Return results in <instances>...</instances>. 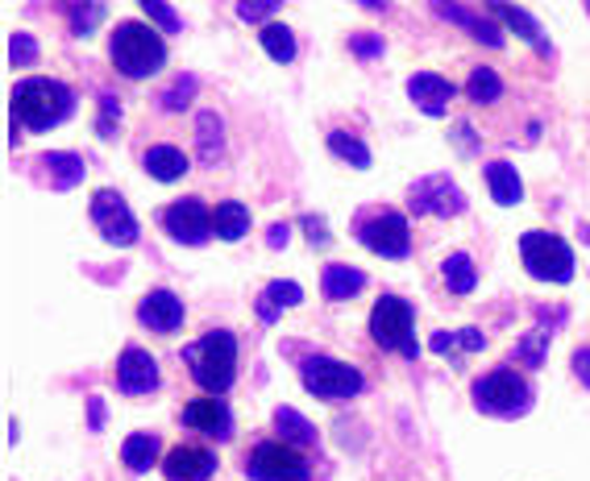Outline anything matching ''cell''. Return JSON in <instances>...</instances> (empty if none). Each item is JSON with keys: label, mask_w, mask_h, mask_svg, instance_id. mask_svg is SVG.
Listing matches in <instances>:
<instances>
[{"label": "cell", "mask_w": 590, "mask_h": 481, "mask_svg": "<svg viewBox=\"0 0 590 481\" xmlns=\"http://www.w3.org/2000/svg\"><path fill=\"white\" fill-rule=\"evenodd\" d=\"M9 109L22 121V129L29 134H47V129H59L63 121L75 116V92L63 84V79H47V75H29L22 79L13 96H9Z\"/></svg>", "instance_id": "1"}, {"label": "cell", "mask_w": 590, "mask_h": 481, "mask_svg": "<svg viewBox=\"0 0 590 481\" xmlns=\"http://www.w3.org/2000/svg\"><path fill=\"white\" fill-rule=\"evenodd\" d=\"M109 59L125 79H150L166 67L163 29L150 22H117L109 38Z\"/></svg>", "instance_id": "2"}, {"label": "cell", "mask_w": 590, "mask_h": 481, "mask_svg": "<svg viewBox=\"0 0 590 481\" xmlns=\"http://www.w3.org/2000/svg\"><path fill=\"white\" fill-rule=\"evenodd\" d=\"M184 362L204 394H225L237 382V337L229 328H213L200 341L184 344Z\"/></svg>", "instance_id": "3"}, {"label": "cell", "mask_w": 590, "mask_h": 481, "mask_svg": "<svg viewBox=\"0 0 590 481\" xmlns=\"http://www.w3.org/2000/svg\"><path fill=\"white\" fill-rule=\"evenodd\" d=\"M371 341L387 353H400L407 362L420 357V344H416V312L412 303L400 295H382L371 307Z\"/></svg>", "instance_id": "4"}, {"label": "cell", "mask_w": 590, "mask_h": 481, "mask_svg": "<svg viewBox=\"0 0 590 481\" xmlns=\"http://www.w3.org/2000/svg\"><path fill=\"white\" fill-rule=\"evenodd\" d=\"M519 262H524V270L537 282H557V287L574 282V250H569L566 237H557V232H524L519 237Z\"/></svg>", "instance_id": "5"}, {"label": "cell", "mask_w": 590, "mask_h": 481, "mask_svg": "<svg viewBox=\"0 0 590 481\" xmlns=\"http://www.w3.org/2000/svg\"><path fill=\"white\" fill-rule=\"evenodd\" d=\"M470 394L474 407L482 415H495V419H519V415H528V407H532V387L507 366L482 374Z\"/></svg>", "instance_id": "6"}, {"label": "cell", "mask_w": 590, "mask_h": 481, "mask_svg": "<svg viewBox=\"0 0 590 481\" xmlns=\"http://www.w3.org/2000/svg\"><path fill=\"white\" fill-rule=\"evenodd\" d=\"M300 382L321 403H346V398H357L362 387H366L362 369L350 366V362H337V357H325V353L307 357L304 366H300Z\"/></svg>", "instance_id": "7"}, {"label": "cell", "mask_w": 590, "mask_h": 481, "mask_svg": "<svg viewBox=\"0 0 590 481\" xmlns=\"http://www.w3.org/2000/svg\"><path fill=\"white\" fill-rule=\"evenodd\" d=\"M246 478L250 481H312L307 457L287 440H262L246 453Z\"/></svg>", "instance_id": "8"}, {"label": "cell", "mask_w": 590, "mask_h": 481, "mask_svg": "<svg viewBox=\"0 0 590 481\" xmlns=\"http://www.w3.org/2000/svg\"><path fill=\"white\" fill-rule=\"evenodd\" d=\"M92 225L96 232L109 241V245H121V250H129V245H138V216H134V207L125 204V195L113 191V187H104V191H96L92 195Z\"/></svg>", "instance_id": "9"}, {"label": "cell", "mask_w": 590, "mask_h": 481, "mask_svg": "<svg viewBox=\"0 0 590 481\" xmlns=\"http://www.w3.org/2000/svg\"><path fill=\"white\" fill-rule=\"evenodd\" d=\"M357 241L366 245L371 253L378 257H391V262H403L407 253H412V232H407V216L403 212H391V207H382L375 216H366V220H357Z\"/></svg>", "instance_id": "10"}, {"label": "cell", "mask_w": 590, "mask_h": 481, "mask_svg": "<svg viewBox=\"0 0 590 481\" xmlns=\"http://www.w3.org/2000/svg\"><path fill=\"white\" fill-rule=\"evenodd\" d=\"M407 204L416 216H462L466 212V191L453 183L449 175H425V179H416L412 191H407Z\"/></svg>", "instance_id": "11"}, {"label": "cell", "mask_w": 590, "mask_h": 481, "mask_svg": "<svg viewBox=\"0 0 590 481\" xmlns=\"http://www.w3.org/2000/svg\"><path fill=\"white\" fill-rule=\"evenodd\" d=\"M163 229L175 237V241H184V245H209L216 237L213 229V207L204 204V200H175V204L163 207Z\"/></svg>", "instance_id": "12"}, {"label": "cell", "mask_w": 590, "mask_h": 481, "mask_svg": "<svg viewBox=\"0 0 590 481\" xmlns=\"http://www.w3.org/2000/svg\"><path fill=\"white\" fill-rule=\"evenodd\" d=\"M117 390L121 394H129V398H138V394H154L159 382H163V374H159V362L138 349V344H129L125 353L117 357Z\"/></svg>", "instance_id": "13"}, {"label": "cell", "mask_w": 590, "mask_h": 481, "mask_svg": "<svg viewBox=\"0 0 590 481\" xmlns=\"http://www.w3.org/2000/svg\"><path fill=\"white\" fill-rule=\"evenodd\" d=\"M184 316H188L184 299L175 295V291H166V287L146 291L142 303H138V324H142V328H150V332H159V337L179 332V328H184Z\"/></svg>", "instance_id": "14"}, {"label": "cell", "mask_w": 590, "mask_h": 481, "mask_svg": "<svg viewBox=\"0 0 590 481\" xmlns=\"http://www.w3.org/2000/svg\"><path fill=\"white\" fill-rule=\"evenodd\" d=\"M213 473H216V453L200 448V444H175L163 457L166 481H213Z\"/></svg>", "instance_id": "15"}, {"label": "cell", "mask_w": 590, "mask_h": 481, "mask_svg": "<svg viewBox=\"0 0 590 481\" xmlns=\"http://www.w3.org/2000/svg\"><path fill=\"white\" fill-rule=\"evenodd\" d=\"M184 423L191 432H204L213 440H229L234 435V412H229V403L221 394H204V398L188 403L184 407Z\"/></svg>", "instance_id": "16"}, {"label": "cell", "mask_w": 590, "mask_h": 481, "mask_svg": "<svg viewBox=\"0 0 590 481\" xmlns=\"http://www.w3.org/2000/svg\"><path fill=\"white\" fill-rule=\"evenodd\" d=\"M432 13L441 17V22L457 25V29H466L474 42H487V47H503V25L491 22V17H482V13H474L466 4H457V0H432Z\"/></svg>", "instance_id": "17"}, {"label": "cell", "mask_w": 590, "mask_h": 481, "mask_svg": "<svg viewBox=\"0 0 590 481\" xmlns=\"http://www.w3.org/2000/svg\"><path fill=\"white\" fill-rule=\"evenodd\" d=\"M407 96H412V104L425 116H445L449 100L457 96V88L449 84L445 75H437V71H416V75L407 79Z\"/></svg>", "instance_id": "18"}, {"label": "cell", "mask_w": 590, "mask_h": 481, "mask_svg": "<svg viewBox=\"0 0 590 481\" xmlns=\"http://www.w3.org/2000/svg\"><path fill=\"white\" fill-rule=\"evenodd\" d=\"M487 13H491V17H495L507 34L524 38V42L537 50V54H549V38H544L541 22H537V17H528L519 4H512V0H487Z\"/></svg>", "instance_id": "19"}, {"label": "cell", "mask_w": 590, "mask_h": 481, "mask_svg": "<svg viewBox=\"0 0 590 481\" xmlns=\"http://www.w3.org/2000/svg\"><path fill=\"white\" fill-rule=\"evenodd\" d=\"M300 303H304V287H300V282H291V278H275V282H266V287H262L254 312H259L262 324H275L287 307H300Z\"/></svg>", "instance_id": "20"}, {"label": "cell", "mask_w": 590, "mask_h": 481, "mask_svg": "<svg viewBox=\"0 0 590 481\" xmlns=\"http://www.w3.org/2000/svg\"><path fill=\"white\" fill-rule=\"evenodd\" d=\"M38 166L47 170V179L54 191H75V187L84 183V175H88V166H84V159L79 154H72V150H50V154H42L38 159Z\"/></svg>", "instance_id": "21"}, {"label": "cell", "mask_w": 590, "mask_h": 481, "mask_svg": "<svg viewBox=\"0 0 590 481\" xmlns=\"http://www.w3.org/2000/svg\"><path fill=\"white\" fill-rule=\"evenodd\" d=\"M142 166L150 179H159V183H175V179H184L191 170L188 154L179 150V145H150L142 154Z\"/></svg>", "instance_id": "22"}, {"label": "cell", "mask_w": 590, "mask_h": 481, "mask_svg": "<svg viewBox=\"0 0 590 481\" xmlns=\"http://www.w3.org/2000/svg\"><path fill=\"white\" fill-rule=\"evenodd\" d=\"M362 287H366V275H362L357 266L329 262V266L321 270V295L329 299V303H346V299H354Z\"/></svg>", "instance_id": "23"}, {"label": "cell", "mask_w": 590, "mask_h": 481, "mask_svg": "<svg viewBox=\"0 0 590 481\" xmlns=\"http://www.w3.org/2000/svg\"><path fill=\"white\" fill-rule=\"evenodd\" d=\"M159 453H163V440L154 432H129L121 440V460L129 473H146L150 465H159Z\"/></svg>", "instance_id": "24"}, {"label": "cell", "mask_w": 590, "mask_h": 481, "mask_svg": "<svg viewBox=\"0 0 590 481\" xmlns=\"http://www.w3.org/2000/svg\"><path fill=\"white\" fill-rule=\"evenodd\" d=\"M196 154H200L204 166H213V162L225 154V121H221L213 109L196 113Z\"/></svg>", "instance_id": "25"}, {"label": "cell", "mask_w": 590, "mask_h": 481, "mask_svg": "<svg viewBox=\"0 0 590 481\" xmlns=\"http://www.w3.org/2000/svg\"><path fill=\"white\" fill-rule=\"evenodd\" d=\"M487 187H491V200L499 207H516L524 200V183H519L516 166L512 162H487Z\"/></svg>", "instance_id": "26"}, {"label": "cell", "mask_w": 590, "mask_h": 481, "mask_svg": "<svg viewBox=\"0 0 590 481\" xmlns=\"http://www.w3.org/2000/svg\"><path fill=\"white\" fill-rule=\"evenodd\" d=\"M271 423H275L279 440L296 444V448H316V444H321V432H316V428H312V423H307V419L296 412V407H275Z\"/></svg>", "instance_id": "27"}, {"label": "cell", "mask_w": 590, "mask_h": 481, "mask_svg": "<svg viewBox=\"0 0 590 481\" xmlns=\"http://www.w3.org/2000/svg\"><path fill=\"white\" fill-rule=\"evenodd\" d=\"M213 229H216L221 241H241V237L250 232V207L241 204V200H225V204H216Z\"/></svg>", "instance_id": "28"}, {"label": "cell", "mask_w": 590, "mask_h": 481, "mask_svg": "<svg viewBox=\"0 0 590 481\" xmlns=\"http://www.w3.org/2000/svg\"><path fill=\"white\" fill-rule=\"evenodd\" d=\"M441 278H445V287L453 295H470L478 287V266H474L470 253H449L441 262Z\"/></svg>", "instance_id": "29"}, {"label": "cell", "mask_w": 590, "mask_h": 481, "mask_svg": "<svg viewBox=\"0 0 590 481\" xmlns=\"http://www.w3.org/2000/svg\"><path fill=\"white\" fill-rule=\"evenodd\" d=\"M104 0H67V29L72 38H92L96 25L104 22Z\"/></svg>", "instance_id": "30"}, {"label": "cell", "mask_w": 590, "mask_h": 481, "mask_svg": "<svg viewBox=\"0 0 590 481\" xmlns=\"http://www.w3.org/2000/svg\"><path fill=\"white\" fill-rule=\"evenodd\" d=\"M259 42H262V50H266V54L279 63V67L296 63V34H291L287 25L266 22V25H262V34H259Z\"/></svg>", "instance_id": "31"}, {"label": "cell", "mask_w": 590, "mask_h": 481, "mask_svg": "<svg viewBox=\"0 0 590 481\" xmlns=\"http://www.w3.org/2000/svg\"><path fill=\"white\" fill-rule=\"evenodd\" d=\"M329 150H332V159L350 162L354 170H366V166H371V145L357 138V134H350V129H332Z\"/></svg>", "instance_id": "32"}, {"label": "cell", "mask_w": 590, "mask_h": 481, "mask_svg": "<svg viewBox=\"0 0 590 481\" xmlns=\"http://www.w3.org/2000/svg\"><path fill=\"white\" fill-rule=\"evenodd\" d=\"M432 353H478V349H487V337L478 332V328H457V332H432V341H428Z\"/></svg>", "instance_id": "33"}, {"label": "cell", "mask_w": 590, "mask_h": 481, "mask_svg": "<svg viewBox=\"0 0 590 481\" xmlns=\"http://www.w3.org/2000/svg\"><path fill=\"white\" fill-rule=\"evenodd\" d=\"M549 341H553V332L549 328H532V332H524L512 349V357H516L519 366L528 369H541L544 366V353H549Z\"/></svg>", "instance_id": "34"}, {"label": "cell", "mask_w": 590, "mask_h": 481, "mask_svg": "<svg viewBox=\"0 0 590 481\" xmlns=\"http://www.w3.org/2000/svg\"><path fill=\"white\" fill-rule=\"evenodd\" d=\"M196 92H200V79H196V75H175L171 88L159 92V109H163V113H184V109H191Z\"/></svg>", "instance_id": "35"}, {"label": "cell", "mask_w": 590, "mask_h": 481, "mask_svg": "<svg viewBox=\"0 0 590 481\" xmlns=\"http://www.w3.org/2000/svg\"><path fill=\"white\" fill-rule=\"evenodd\" d=\"M466 100L470 104H495V100H503V79L491 67H474L470 79H466Z\"/></svg>", "instance_id": "36"}, {"label": "cell", "mask_w": 590, "mask_h": 481, "mask_svg": "<svg viewBox=\"0 0 590 481\" xmlns=\"http://www.w3.org/2000/svg\"><path fill=\"white\" fill-rule=\"evenodd\" d=\"M100 113H96V134L104 141H113L117 138V125H121V100L113 92H100Z\"/></svg>", "instance_id": "37"}, {"label": "cell", "mask_w": 590, "mask_h": 481, "mask_svg": "<svg viewBox=\"0 0 590 481\" xmlns=\"http://www.w3.org/2000/svg\"><path fill=\"white\" fill-rule=\"evenodd\" d=\"M138 4H142V13L150 17V25H159L163 34H184V17L166 0H138Z\"/></svg>", "instance_id": "38"}, {"label": "cell", "mask_w": 590, "mask_h": 481, "mask_svg": "<svg viewBox=\"0 0 590 481\" xmlns=\"http://www.w3.org/2000/svg\"><path fill=\"white\" fill-rule=\"evenodd\" d=\"M38 54H42V50H38V38H34V34L17 29V34L9 38V63H13V67H34Z\"/></svg>", "instance_id": "39"}, {"label": "cell", "mask_w": 590, "mask_h": 481, "mask_svg": "<svg viewBox=\"0 0 590 481\" xmlns=\"http://www.w3.org/2000/svg\"><path fill=\"white\" fill-rule=\"evenodd\" d=\"M279 4H284V0H237V17L246 25H266Z\"/></svg>", "instance_id": "40"}, {"label": "cell", "mask_w": 590, "mask_h": 481, "mask_svg": "<svg viewBox=\"0 0 590 481\" xmlns=\"http://www.w3.org/2000/svg\"><path fill=\"white\" fill-rule=\"evenodd\" d=\"M350 54L362 59V63H371L382 54V34H350Z\"/></svg>", "instance_id": "41"}, {"label": "cell", "mask_w": 590, "mask_h": 481, "mask_svg": "<svg viewBox=\"0 0 590 481\" xmlns=\"http://www.w3.org/2000/svg\"><path fill=\"white\" fill-rule=\"evenodd\" d=\"M569 366H574V378H578V382H582V387L590 390V344H582V349H574Z\"/></svg>", "instance_id": "42"}, {"label": "cell", "mask_w": 590, "mask_h": 481, "mask_svg": "<svg viewBox=\"0 0 590 481\" xmlns=\"http://www.w3.org/2000/svg\"><path fill=\"white\" fill-rule=\"evenodd\" d=\"M88 432H104V398H88Z\"/></svg>", "instance_id": "43"}, {"label": "cell", "mask_w": 590, "mask_h": 481, "mask_svg": "<svg viewBox=\"0 0 590 481\" xmlns=\"http://www.w3.org/2000/svg\"><path fill=\"white\" fill-rule=\"evenodd\" d=\"M304 229H307V241H312V245H329L325 220H316V216H304Z\"/></svg>", "instance_id": "44"}, {"label": "cell", "mask_w": 590, "mask_h": 481, "mask_svg": "<svg viewBox=\"0 0 590 481\" xmlns=\"http://www.w3.org/2000/svg\"><path fill=\"white\" fill-rule=\"evenodd\" d=\"M287 237H291V229H287V225H271V232H266V245H271V250H279V245H287Z\"/></svg>", "instance_id": "45"}, {"label": "cell", "mask_w": 590, "mask_h": 481, "mask_svg": "<svg viewBox=\"0 0 590 481\" xmlns=\"http://www.w3.org/2000/svg\"><path fill=\"white\" fill-rule=\"evenodd\" d=\"M362 9H371V13H387L391 4H387V0H362Z\"/></svg>", "instance_id": "46"}, {"label": "cell", "mask_w": 590, "mask_h": 481, "mask_svg": "<svg viewBox=\"0 0 590 481\" xmlns=\"http://www.w3.org/2000/svg\"><path fill=\"white\" fill-rule=\"evenodd\" d=\"M587 13H590V0H587Z\"/></svg>", "instance_id": "47"}]
</instances>
